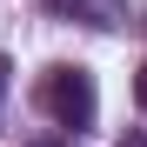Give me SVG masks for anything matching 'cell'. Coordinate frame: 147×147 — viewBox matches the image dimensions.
<instances>
[{
    "mask_svg": "<svg viewBox=\"0 0 147 147\" xmlns=\"http://www.w3.org/2000/svg\"><path fill=\"white\" fill-rule=\"evenodd\" d=\"M54 7L87 20V27H120V0H54Z\"/></svg>",
    "mask_w": 147,
    "mask_h": 147,
    "instance_id": "2",
    "label": "cell"
},
{
    "mask_svg": "<svg viewBox=\"0 0 147 147\" xmlns=\"http://www.w3.org/2000/svg\"><path fill=\"white\" fill-rule=\"evenodd\" d=\"M120 147H147V134H127V140H120Z\"/></svg>",
    "mask_w": 147,
    "mask_h": 147,
    "instance_id": "5",
    "label": "cell"
},
{
    "mask_svg": "<svg viewBox=\"0 0 147 147\" xmlns=\"http://www.w3.org/2000/svg\"><path fill=\"white\" fill-rule=\"evenodd\" d=\"M40 147H60V140H40Z\"/></svg>",
    "mask_w": 147,
    "mask_h": 147,
    "instance_id": "6",
    "label": "cell"
},
{
    "mask_svg": "<svg viewBox=\"0 0 147 147\" xmlns=\"http://www.w3.org/2000/svg\"><path fill=\"white\" fill-rule=\"evenodd\" d=\"M40 107L54 114L60 127H74V134L94 127V107H100V100H94V74L87 67H54L40 80Z\"/></svg>",
    "mask_w": 147,
    "mask_h": 147,
    "instance_id": "1",
    "label": "cell"
},
{
    "mask_svg": "<svg viewBox=\"0 0 147 147\" xmlns=\"http://www.w3.org/2000/svg\"><path fill=\"white\" fill-rule=\"evenodd\" d=\"M0 100H7V54H0Z\"/></svg>",
    "mask_w": 147,
    "mask_h": 147,
    "instance_id": "4",
    "label": "cell"
},
{
    "mask_svg": "<svg viewBox=\"0 0 147 147\" xmlns=\"http://www.w3.org/2000/svg\"><path fill=\"white\" fill-rule=\"evenodd\" d=\"M134 100L147 107V60H140V74H134Z\"/></svg>",
    "mask_w": 147,
    "mask_h": 147,
    "instance_id": "3",
    "label": "cell"
}]
</instances>
